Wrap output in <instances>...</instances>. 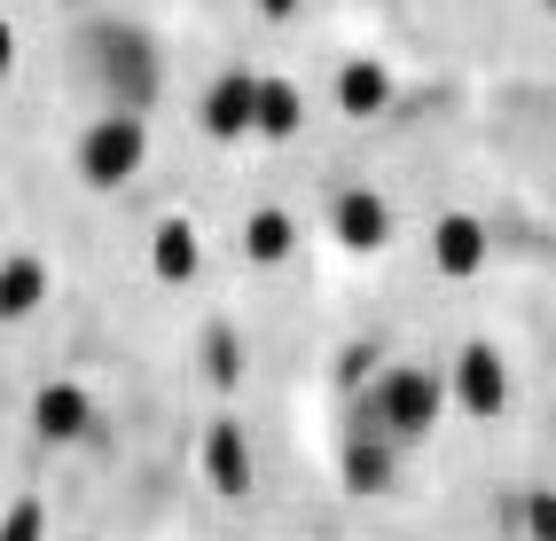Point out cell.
Instances as JSON below:
<instances>
[{"instance_id": "6da1fadb", "label": "cell", "mask_w": 556, "mask_h": 541, "mask_svg": "<svg viewBox=\"0 0 556 541\" xmlns=\"http://www.w3.org/2000/svg\"><path fill=\"white\" fill-rule=\"evenodd\" d=\"M368 416H377V431H392V440H424V431L439 424V408H447V385H439L424 361H400V369H384L377 385H368Z\"/></svg>"}, {"instance_id": "7a4b0ae2", "label": "cell", "mask_w": 556, "mask_h": 541, "mask_svg": "<svg viewBox=\"0 0 556 541\" xmlns=\"http://www.w3.org/2000/svg\"><path fill=\"white\" fill-rule=\"evenodd\" d=\"M141 158H150V126H141V111H102L79 134V180H87V189H118V180H134Z\"/></svg>"}, {"instance_id": "3957f363", "label": "cell", "mask_w": 556, "mask_h": 541, "mask_svg": "<svg viewBox=\"0 0 556 541\" xmlns=\"http://www.w3.org/2000/svg\"><path fill=\"white\" fill-rule=\"evenodd\" d=\"M87 48H94V71L110 87V111H141V102L157 95V55H150V40H141L134 24H102Z\"/></svg>"}, {"instance_id": "277c9868", "label": "cell", "mask_w": 556, "mask_h": 541, "mask_svg": "<svg viewBox=\"0 0 556 541\" xmlns=\"http://www.w3.org/2000/svg\"><path fill=\"white\" fill-rule=\"evenodd\" d=\"M455 401H463L478 424H494V416L509 408V361H502L486 338L455 353Z\"/></svg>"}, {"instance_id": "5b68a950", "label": "cell", "mask_w": 556, "mask_h": 541, "mask_svg": "<svg viewBox=\"0 0 556 541\" xmlns=\"http://www.w3.org/2000/svg\"><path fill=\"white\" fill-rule=\"evenodd\" d=\"M392 463H400V440L377 431V416L353 408V440H345V487L353 494H384L392 487Z\"/></svg>"}, {"instance_id": "8992f818", "label": "cell", "mask_w": 556, "mask_h": 541, "mask_svg": "<svg viewBox=\"0 0 556 541\" xmlns=\"http://www.w3.org/2000/svg\"><path fill=\"white\" fill-rule=\"evenodd\" d=\"M431 267L447 282H470L486 267V221H478V212H439L431 221Z\"/></svg>"}, {"instance_id": "52a82bcc", "label": "cell", "mask_w": 556, "mask_h": 541, "mask_svg": "<svg viewBox=\"0 0 556 541\" xmlns=\"http://www.w3.org/2000/svg\"><path fill=\"white\" fill-rule=\"evenodd\" d=\"M204 479H212V494H228V502L251 494L258 463H251V440H243V424H236V416H219V424L204 431Z\"/></svg>"}, {"instance_id": "ba28073f", "label": "cell", "mask_w": 556, "mask_h": 541, "mask_svg": "<svg viewBox=\"0 0 556 541\" xmlns=\"http://www.w3.org/2000/svg\"><path fill=\"white\" fill-rule=\"evenodd\" d=\"M251 102H258V71H219L197 102V126L212 141H236V134H251Z\"/></svg>"}, {"instance_id": "9c48e42d", "label": "cell", "mask_w": 556, "mask_h": 541, "mask_svg": "<svg viewBox=\"0 0 556 541\" xmlns=\"http://www.w3.org/2000/svg\"><path fill=\"white\" fill-rule=\"evenodd\" d=\"M329 228H338L345 251H384L392 243V204L377 189H345L338 204H329Z\"/></svg>"}, {"instance_id": "30bf717a", "label": "cell", "mask_w": 556, "mask_h": 541, "mask_svg": "<svg viewBox=\"0 0 556 541\" xmlns=\"http://www.w3.org/2000/svg\"><path fill=\"white\" fill-rule=\"evenodd\" d=\"M31 424H40V440H87V431H94L87 385H40V401H31Z\"/></svg>"}, {"instance_id": "8fae6325", "label": "cell", "mask_w": 556, "mask_h": 541, "mask_svg": "<svg viewBox=\"0 0 556 541\" xmlns=\"http://www.w3.org/2000/svg\"><path fill=\"white\" fill-rule=\"evenodd\" d=\"M290 251H299V221H290L282 204H258L251 221H243V260L251 267H282Z\"/></svg>"}, {"instance_id": "7c38bea8", "label": "cell", "mask_w": 556, "mask_h": 541, "mask_svg": "<svg viewBox=\"0 0 556 541\" xmlns=\"http://www.w3.org/2000/svg\"><path fill=\"white\" fill-rule=\"evenodd\" d=\"M150 267H157V282H197V267H204L197 228H189V221H157V236H150Z\"/></svg>"}, {"instance_id": "4fadbf2b", "label": "cell", "mask_w": 556, "mask_h": 541, "mask_svg": "<svg viewBox=\"0 0 556 541\" xmlns=\"http://www.w3.org/2000/svg\"><path fill=\"white\" fill-rule=\"evenodd\" d=\"M338 111L345 118H384L392 111V71L384 63H345L338 71Z\"/></svg>"}, {"instance_id": "5bb4252c", "label": "cell", "mask_w": 556, "mask_h": 541, "mask_svg": "<svg viewBox=\"0 0 556 541\" xmlns=\"http://www.w3.org/2000/svg\"><path fill=\"white\" fill-rule=\"evenodd\" d=\"M48 299V260H0V322H24V314H40Z\"/></svg>"}, {"instance_id": "9a60e30c", "label": "cell", "mask_w": 556, "mask_h": 541, "mask_svg": "<svg viewBox=\"0 0 556 541\" xmlns=\"http://www.w3.org/2000/svg\"><path fill=\"white\" fill-rule=\"evenodd\" d=\"M306 126V102L290 79H258V102H251V134H267V141H290Z\"/></svg>"}, {"instance_id": "2e32d148", "label": "cell", "mask_w": 556, "mask_h": 541, "mask_svg": "<svg viewBox=\"0 0 556 541\" xmlns=\"http://www.w3.org/2000/svg\"><path fill=\"white\" fill-rule=\"evenodd\" d=\"M509 526L526 533V541H556V487H526L509 502Z\"/></svg>"}, {"instance_id": "e0dca14e", "label": "cell", "mask_w": 556, "mask_h": 541, "mask_svg": "<svg viewBox=\"0 0 556 541\" xmlns=\"http://www.w3.org/2000/svg\"><path fill=\"white\" fill-rule=\"evenodd\" d=\"M204 377L212 385H236L243 377V338L228 330V322H212V330H204Z\"/></svg>"}, {"instance_id": "ac0fdd59", "label": "cell", "mask_w": 556, "mask_h": 541, "mask_svg": "<svg viewBox=\"0 0 556 541\" xmlns=\"http://www.w3.org/2000/svg\"><path fill=\"white\" fill-rule=\"evenodd\" d=\"M0 541H48V502L40 494H24L9 518H0Z\"/></svg>"}, {"instance_id": "d6986e66", "label": "cell", "mask_w": 556, "mask_h": 541, "mask_svg": "<svg viewBox=\"0 0 556 541\" xmlns=\"http://www.w3.org/2000/svg\"><path fill=\"white\" fill-rule=\"evenodd\" d=\"M9 63H16V32L0 24V79H9Z\"/></svg>"}, {"instance_id": "ffe728a7", "label": "cell", "mask_w": 556, "mask_h": 541, "mask_svg": "<svg viewBox=\"0 0 556 541\" xmlns=\"http://www.w3.org/2000/svg\"><path fill=\"white\" fill-rule=\"evenodd\" d=\"M258 16H275V24H282V16H299V0H258Z\"/></svg>"}, {"instance_id": "44dd1931", "label": "cell", "mask_w": 556, "mask_h": 541, "mask_svg": "<svg viewBox=\"0 0 556 541\" xmlns=\"http://www.w3.org/2000/svg\"><path fill=\"white\" fill-rule=\"evenodd\" d=\"M548 9H556V0H548Z\"/></svg>"}]
</instances>
